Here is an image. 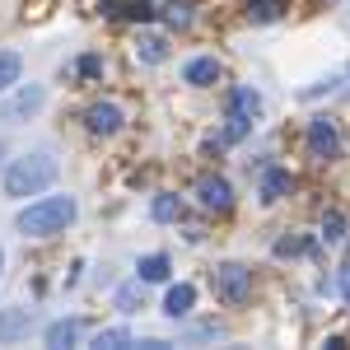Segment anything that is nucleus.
Masks as SVG:
<instances>
[{
	"label": "nucleus",
	"mask_w": 350,
	"mask_h": 350,
	"mask_svg": "<svg viewBox=\"0 0 350 350\" xmlns=\"http://www.w3.org/2000/svg\"><path fill=\"white\" fill-rule=\"evenodd\" d=\"M75 215H80L75 196H42V201H33L28 211H19L14 229H19L24 239H52L66 224H75Z\"/></svg>",
	"instance_id": "1"
},
{
	"label": "nucleus",
	"mask_w": 350,
	"mask_h": 350,
	"mask_svg": "<svg viewBox=\"0 0 350 350\" xmlns=\"http://www.w3.org/2000/svg\"><path fill=\"white\" fill-rule=\"evenodd\" d=\"M336 150H341L336 122H332V117H313V122H308V154H313V159H336Z\"/></svg>",
	"instance_id": "4"
},
{
	"label": "nucleus",
	"mask_w": 350,
	"mask_h": 350,
	"mask_svg": "<svg viewBox=\"0 0 350 350\" xmlns=\"http://www.w3.org/2000/svg\"><path fill=\"white\" fill-rule=\"evenodd\" d=\"M247 122H252V117H234V112H229V126H224L219 140H224V145H229V140H243V135H247Z\"/></svg>",
	"instance_id": "23"
},
{
	"label": "nucleus",
	"mask_w": 350,
	"mask_h": 350,
	"mask_svg": "<svg viewBox=\"0 0 350 350\" xmlns=\"http://www.w3.org/2000/svg\"><path fill=\"white\" fill-rule=\"evenodd\" d=\"M285 191H290V173H285V168H267V173H262V187H257V196L271 206V201H280Z\"/></svg>",
	"instance_id": "14"
},
{
	"label": "nucleus",
	"mask_w": 350,
	"mask_h": 350,
	"mask_svg": "<svg viewBox=\"0 0 350 350\" xmlns=\"http://www.w3.org/2000/svg\"><path fill=\"white\" fill-rule=\"evenodd\" d=\"M19 75H24V56L19 52H0V94H5L10 84H19Z\"/></svg>",
	"instance_id": "16"
},
{
	"label": "nucleus",
	"mask_w": 350,
	"mask_h": 350,
	"mask_svg": "<svg viewBox=\"0 0 350 350\" xmlns=\"http://www.w3.org/2000/svg\"><path fill=\"white\" fill-rule=\"evenodd\" d=\"M336 290H341V295L350 299V262H346V267H341V275H336Z\"/></svg>",
	"instance_id": "27"
},
{
	"label": "nucleus",
	"mask_w": 350,
	"mask_h": 350,
	"mask_svg": "<svg viewBox=\"0 0 350 350\" xmlns=\"http://www.w3.org/2000/svg\"><path fill=\"white\" fill-rule=\"evenodd\" d=\"M280 10H285V0H247V14H252L257 24H271V19H280Z\"/></svg>",
	"instance_id": "19"
},
{
	"label": "nucleus",
	"mask_w": 350,
	"mask_h": 350,
	"mask_svg": "<svg viewBox=\"0 0 350 350\" xmlns=\"http://www.w3.org/2000/svg\"><path fill=\"white\" fill-rule=\"evenodd\" d=\"M94 346L98 350H126V346H135V336L126 327H103V332L94 336Z\"/></svg>",
	"instance_id": "15"
},
{
	"label": "nucleus",
	"mask_w": 350,
	"mask_h": 350,
	"mask_svg": "<svg viewBox=\"0 0 350 350\" xmlns=\"http://www.w3.org/2000/svg\"><path fill=\"white\" fill-rule=\"evenodd\" d=\"M52 183H56V159L47 150H33V154H24V159H14L5 168V191L10 196H38Z\"/></svg>",
	"instance_id": "2"
},
{
	"label": "nucleus",
	"mask_w": 350,
	"mask_h": 350,
	"mask_svg": "<svg viewBox=\"0 0 350 350\" xmlns=\"http://www.w3.org/2000/svg\"><path fill=\"white\" fill-rule=\"evenodd\" d=\"M183 80H187V84H201V89H206V84H215L219 80V61H215V56H196V61H187V66H183Z\"/></svg>",
	"instance_id": "12"
},
{
	"label": "nucleus",
	"mask_w": 350,
	"mask_h": 350,
	"mask_svg": "<svg viewBox=\"0 0 350 350\" xmlns=\"http://www.w3.org/2000/svg\"><path fill=\"white\" fill-rule=\"evenodd\" d=\"M196 201H201L206 211H229V206H234V187H229L219 173H206V178L196 183Z\"/></svg>",
	"instance_id": "6"
},
{
	"label": "nucleus",
	"mask_w": 350,
	"mask_h": 350,
	"mask_svg": "<svg viewBox=\"0 0 350 350\" xmlns=\"http://www.w3.org/2000/svg\"><path fill=\"white\" fill-rule=\"evenodd\" d=\"M215 295L224 299V304H247V299H252V271L239 267V262H224V267L215 271Z\"/></svg>",
	"instance_id": "3"
},
{
	"label": "nucleus",
	"mask_w": 350,
	"mask_h": 350,
	"mask_svg": "<svg viewBox=\"0 0 350 350\" xmlns=\"http://www.w3.org/2000/svg\"><path fill=\"white\" fill-rule=\"evenodd\" d=\"M150 215L159 219V224H173V219L183 215V201H178V196H154V206H150Z\"/></svg>",
	"instance_id": "18"
},
{
	"label": "nucleus",
	"mask_w": 350,
	"mask_h": 350,
	"mask_svg": "<svg viewBox=\"0 0 350 350\" xmlns=\"http://www.w3.org/2000/svg\"><path fill=\"white\" fill-rule=\"evenodd\" d=\"M135 56H140L145 66H163V61H168V38H163V33H140V38H135Z\"/></svg>",
	"instance_id": "9"
},
{
	"label": "nucleus",
	"mask_w": 350,
	"mask_h": 350,
	"mask_svg": "<svg viewBox=\"0 0 350 350\" xmlns=\"http://www.w3.org/2000/svg\"><path fill=\"white\" fill-rule=\"evenodd\" d=\"M163 24H168V28H187L191 24V5H187V0H173V5L163 10Z\"/></svg>",
	"instance_id": "20"
},
{
	"label": "nucleus",
	"mask_w": 350,
	"mask_h": 350,
	"mask_svg": "<svg viewBox=\"0 0 350 350\" xmlns=\"http://www.w3.org/2000/svg\"><path fill=\"white\" fill-rule=\"evenodd\" d=\"M140 280H168V257L163 252H150V257H140Z\"/></svg>",
	"instance_id": "17"
},
{
	"label": "nucleus",
	"mask_w": 350,
	"mask_h": 350,
	"mask_svg": "<svg viewBox=\"0 0 350 350\" xmlns=\"http://www.w3.org/2000/svg\"><path fill=\"white\" fill-rule=\"evenodd\" d=\"M323 239L327 243H341V239H346V215H341V211H332V215L323 219Z\"/></svg>",
	"instance_id": "22"
},
{
	"label": "nucleus",
	"mask_w": 350,
	"mask_h": 350,
	"mask_svg": "<svg viewBox=\"0 0 350 350\" xmlns=\"http://www.w3.org/2000/svg\"><path fill=\"white\" fill-rule=\"evenodd\" d=\"M229 112H234V117H257V112H262V94H257L252 84L229 89Z\"/></svg>",
	"instance_id": "11"
},
{
	"label": "nucleus",
	"mask_w": 350,
	"mask_h": 350,
	"mask_svg": "<svg viewBox=\"0 0 350 350\" xmlns=\"http://www.w3.org/2000/svg\"><path fill=\"white\" fill-rule=\"evenodd\" d=\"M0 159H5V150H0Z\"/></svg>",
	"instance_id": "29"
},
{
	"label": "nucleus",
	"mask_w": 350,
	"mask_h": 350,
	"mask_svg": "<svg viewBox=\"0 0 350 350\" xmlns=\"http://www.w3.org/2000/svg\"><path fill=\"white\" fill-rule=\"evenodd\" d=\"M38 323V313L33 308H0V346H10V341H24L28 332Z\"/></svg>",
	"instance_id": "7"
},
{
	"label": "nucleus",
	"mask_w": 350,
	"mask_h": 350,
	"mask_svg": "<svg viewBox=\"0 0 350 350\" xmlns=\"http://www.w3.org/2000/svg\"><path fill=\"white\" fill-rule=\"evenodd\" d=\"M98 70H103V61H98V56H84V61H80V75H89V80H94Z\"/></svg>",
	"instance_id": "26"
},
{
	"label": "nucleus",
	"mask_w": 350,
	"mask_h": 350,
	"mask_svg": "<svg viewBox=\"0 0 350 350\" xmlns=\"http://www.w3.org/2000/svg\"><path fill=\"white\" fill-rule=\"evenodd\" d=\"M80 336H84V323H80V318H61V323H52V327H47V346H52V350L75 346Z\"/></svg>",
	"instance_id": "10"
},
{
	"label": "nucleus",
	"mask_w": 350,
	"mask_h": 350,
	"mask_svg": "<svg viewBox=\"0 0 350 350\" xmlns=\"http://www.w3.org/2000/svg\"><path fill=\"white\" fill-rule=\"evenodd\" d=\"M122 14H126V19H140V24H150V19H154V10H150L145 0H131V5H126Z\"/></svg>",
	"instance_id": "24"
},
{
	"label": "nucleus",
	"mask_w": 350,
	"mask_h": 350,
	"mask_svg": "<svg viewBox=\"0 0 350 350\" xmlns=\"http://www.w3.org/2000/svg\"><path fill=\"white\" fill-rule=\"evenodd\" d=\"M140 304H145V295H140V280H135V285H122V290H117V308H122V313H135Z\"/></svg>",
	"instance_id": "21"
},
{
	"label": "nucleus",
	"mask_w": 350,
	"mask_h": 350,
	"mask_svg": "<svg viewBox=\"0 0 350 350\" xmlns=\"http://www.w3.org/2000/svg\"><path fill=\"white\" fill-rule=\"evenodd\" d=\"M304 247H308L304 239H280L275 243V257H295V252H304Z\"/></svg>",
	"instance_id": "25"
},
{
	"label": "nucleus",
	"mask_w": 350,
	"mask_h": 350,
	"mask_svg": "<svg viewBox=\"0 0 350 350\" xmlns=\"http://www.w3.org/2000/svg\"><path fill=\"white\" fill-rule=\"evenodd\" d=\"M191 304H196V290H191V285H173V290L163 295V313L178 323V318H187V313H191Z\"/></svg>",
	"instance_id": "13"
},
{
	"label": "nucleus",
	"mask_w": 350,
	"mask_h": 350,
	"mask_svg": "<svg viewBox=\"0 0 350 350\" xmlns=\"http://www.w3.org/2000/svg\"><path fill=\"white\" fill-rule=\"evenodd\" d=\"M0 267H5V252H0Z\"/></svg>",
	"instance_id": "28"
},
{
	"label": "nucleus",
	"mask_w": 350,
	"mask_h": 350,
	"mask_svg": "<svg viewBox=\"0 0 350 350\" xmlns=\"http://www.w3.org/2000/svg\"><path fill=\"white\" fill-rule=\"evenodd\" d=\"M122 122H126V117H122L117 103H94V108L84 112V126H89L94 135H117V131H122Z\"/></svg>",
	"instance_id": "8"
},
{
	"label": "nucleus",
	"mask_w": 350,
	"mask_h": 350,
	"mask_svg": "<svg viewBox=\"0 0 350 350\" xmlns=\"http://www.w3.org/2000/svg\"><path fill=\"white\" fill-rule=\"evenodd\" d=\"M47 103V94H42V84H24L10 103H5V112H0V122H24V117H33V112Z\"/></svg>",
	"instance_id": "5"
}]
</instances>
